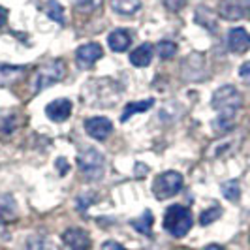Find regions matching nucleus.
<instances>
[{
    "label": "nucleus",
    "instance_id": "6ab92c4d",
    "mask_svg": "<svg viewBox=\"0 0 250 250\" xmlns=\"http://www.w3.org/2000/svg\"><path fill=\"white\" fill-rule=\"evenodd\" d=\"M152 222H154L152 213H150V211H143V214H141L139 218H134L130 224H132V228H134V229H138L139 233H143V235H150Z\"/></svg>",
    "mask_w": 250,
    "mask_h": 250
},
{
    "label": "nucleus",
    "instance_id": "393cba45",
    "mask_svg": "<svg viewBox=\"0 0 250 250\" xmlns=\"http://www.w3.org/2000/svg\"><path fill=\"white\" fill-rule=\"evenodd\" d=\"M220 214H222V209H220V207H211V209H207V211H203V213H201L200 224L201 226L213 224L214 220H218V218H220Z\"/></svg>",
    "mask_w": 250,
    "mask_h": 250
},
{
    "label": "nucleus",
    "instance_id": "5701e85b",
    "mask_svg": "<svg viewBox=\"0 0 250 250\" xmlns=\"http://www.w3.org/2000/svg\"><path fill=\"white\" fill-rule=\"evenodd\" d=\"M45 8H47V15H49L53 21H57V23L64 25V10L57 0H49Z\"/></svg>",
    "mask_w": 250,
    "mask_h": 250
},
{
    "label": "nucleus",
    "instance_id": "0eeeda50",
    "mask_svg": "<svg viewBox=\"0 0 250 250\" xmlns=\"http://www.w3.org/2000/svg\"><path fill=\"white\" fill-rule=\"evenodd\" d=\"M104 57V49H102L100 43H85L81 45L79 49L75 51V62L79 64L81 68H90L100 61Z\"/></svg>",
    "mask_w": 250,
    "mask_h": 250
},
{
    "label": "nucleus",
    "instance_id": "2eb2a0df",
    "mask_svg": "<svg viewBox=\"0 0 250 250\" xmlns=\"http://www.w3.org/2000/svg\"><path fill=\"white\" fill-rule=\"evenodd\" d=\"M17 213H19L17 201L13 200L12 194H2L0 196V218H2V222L17 218Z\"/></svg>",
    "mask_w": 250,
    "mask_h": 250
},
{
    "label": "nucleus",
    "instance_id": "7ed1b4c3",
    "mask_svg": "<svg viewBox=\"0 0 250 250\" xmlns=\"http://www.w3.org/2000/svg\"><path fill=\"white\" fill-rule=\"evenodd\" d=\"M77 166H79V171L83 173V177L87 181H96L105 171V158H104V154H102L100 150L90 147V149H87L85 152L79 154Z\"/></svg>",
    "mask_w": 250,
    "mask_h": 250
},
{
    "label": "nucleus",
    "instance_id": "2f4dec72",
    "mask_svg": "<svg viewBox=\"0 0 250 250\" xmlns=\"http://www.w3.org/2000/svg\"><path fill=\"white\" fill-rule=\"evenodd\" d=\"M2 229H4V224H2V218H0V233H2Z\"/></svg>",
    "mask_w": 250,
    "mask_h": 250
},
{
    "label": "nucleus",
    "instance_id": "dca6fc26",
    "mask_svg": "<svg viewBox=\"0 0 250 250\" xmlns=\"http://www.w3.org/2000/svg\"><path fill=\"white\" fill-rule=\"evenodd\" d=\"M111 10L119 15H134L141 8V0H109Z\"/></svg>",
    "mask_w": 250,
    "mask_h": 250
},
{
    "label": "nucleus",
    "instance_id": "7c9ffc66",
    "mask_svg": "<svg viewBox=\"0 0 250 250\" xmlns=\"http://www.w3.org/2000/svg\"><path fill=\"white\" fill-rule=\"evenodd\" d=\"M203 250H222V247L220 245H209V247H205Z\"/></svg>",
    "mask_w": 250,
    "mask_h": 250
},
{
    "label": "nucleus",
    "instance_id": "4be33fe9",
    "mask_svg": "<svg viewBox=\"0 0 250 250\" xmlns=\"http://www.w3.org/2000/svg\"><path fill=\"white\" fill-rule=\"evenodd\" d=\"M26 250H61V249H59L51 239L36 237V239H30V241H28Z\"/></svg>",
    "mask_w": 250,
    "mask_h": 250
},
{
    "label": "nucleus",
    "instance_id": "9b49d317",
    "mask_svg": "<svg viewBox=\"0 0 250 250\" xmlns=\"http://www.w3.org/2000/svg\"><path fill=\"white\" fill-rule=\"evenodd\" d=\"M228 47L233 51V53H247L250 49V34L245 28H231L229 34H228Z\"/></svg>",
    "mask_w": 250,
    "mask_h": 250
},
{
    "label": "nucleus",
    "instance_id": "cd10ccee",
    "mask_svg": "<svg viewBox=\"0 0 250 250\" xmlns=\"http://www.w3.org/2000/svg\"><path fill=\"white\" fill-rule=\"evenodd\" d=\"M102 250H126V249L123 247V245L115 243V241H107V243L102 245Z\"/></svg>",
    "mask_w": 250,
    "mask_h": 250
},
{
    "label": "nucleus",
    "instance_id": "aec40b11",
    "mask_svg": "<svg viewBox=\"0 0 250 250\" xmlns=\"http://www.w3.org/2000/svg\"><path fill=\"white\" fill-rule=\"evenodd\" d=\"M233 125H235V115H231V113H220L214 119L213 128L216 132H220V134H226V132H229L233 128Z\"/></svg>",
    "mask_w": 250,
    "mask_h": 250
},
{
    "label": "nucleus",
    "instance_id": "9d476101",
    "mask_svg": "<svg viewBox=\"0 0 250 250\" xmlns=\"http://www.w3.org/2000/svg\"><path fill=\"white\" fill-rule=\"evenodd\" d=\"M72 113V102L68 98H59L47 104L45 107V115L49 117L53 123H64Z\"/></svg>",
    "mask_w": 250,
    "mask_h": 250
},
{
    "label": "nucleus",
    "instance_id": "bb28decb",
    "mask_svg": "<svg viewBox=\"0 0 250 250\" xmlns=\"http://www.w3.org/2000/svg\"><path fill=\"white\" fill-rule=\"evenodd\" d=\"M185 6H187V0H164V8L171 13L181 12Z\"/></svg>",
    "mask_w": 250,
    "mask_h": 250
},
{
    "label": "nucleus",
    "instance_id": "20e7f679",
    "mask_svg": "<svg viewBox=\"0 0 250 250\" xmlns=\"http://www.w3.org/2000/svg\"><path fill=\"white\" fill-rule=\"evenodd\" d=\"M211 104H213V107L218 113H231V115H235V111L243 104V96H241V92L233 85H224V87L214 90Z\"/></svg>",
    "mask_w": 250,
    "mask_h": 250
},
{
    "label": "nucleus",
    "instance_id": "1a4fd4ad",
    "mask_svg": "<svg viewBox=\"0 0 250 250\" xmlns=\"http://www.w3.org/2000/svg\"><path fill=\"white\" fill-rule=\"evenodd\" d=\"M64 245L70 250H88L90 249V235L81 228H70L62 235Z\"/></svg>",
    "mask_w": 250,
    "mask_h": 250
},
{
    "label": "nucleus",
    "instance_id": "412c9836",
    "mask_svg": "<svg viewBox=\"0 0 250 250\" xmlns=\"http://www.w3.org/2000/svg\"><path fill=\"white\" fill-rule=\"evenodd\" d=\"M222 194H224L226 200L237 201L241 198V185H239V181H235V179L226 181L224 185H222Z\"/></svg>",
    "mask_w": 250,
    "mask_h": 250
},
{
    "label": "nucleus",
    "instance_id": "39448f33",
    "mask_svg": "<svg viewBox=\"0 0 250 250\" xmlns=\"http://www.w3.org/2000/svg\"><path fill=\"white\" fill-rule=\"evenodd\" d=\"M185 179L177 171H166L154 179L152 183V194L156 196V200H167L179 194V190L183 188Z\"/></svg>",
    "mask_w": 250,
    "mask_h": 250
},
{
    "label": "nucleus",
    "instance_id": "f3484780",
    "mask_svg": "<svg viewBox=\"0 0 250 250\" xmlns=\"http://www.w3.org/2000/svg\"><path fill=\"white\" fill-rule=\"evenodd\" d=\"M235 145H237V139L228 136V138L220 139V141H216L214 145H211L209 150H207V156H209V158H218V156H222L226 152H229Z\"/></svg>",
    "mask_w": 250,
    "mask_h": 250
},
{
    "label": "nucleus",
    "instance_id": "473e14b6",
    "mask_svg": "<svg viewBox=\"0 0 250 250\" xmlns=\"http://www.w3.org/2000/svg\"><path fill=\"white\" fill-rule=\"evenodd\" d=\"M249 128H250V126H249Z\"/></svg>",
    "mask_w": 250,
    "mask_h": 250
},
{
    "label": "nucleus",
    "instance_id": "c85d7f7f",
    "mask_svg": "<svg viewBox=\"0 0 250 250\" xmlns=\"http://www.w3.org/2000/svg\"><path fill=\"white\" fill-rule=\"evenodd\" d=\"M239 75H241V77H250V61L239 68Z\"/></svg>",
    "mask_w": 250,
    "mask_h": 250
},
{
    "label": "nucleus",
    "instance_id": "423d86ee",
    "mask_svg": "<svg viewBox=\"0 0 250 250\" xmlns=\"http://www.w3.org/2000/svg\"><path fill=\"white\" fill-rule=\"evenodd\" d=\"M218 13L228 21H239L250 13V0H222Z\"/></svg>",
    "mask_w": 250,
    "mask_h": 250
},
{
    "label": "nucleus",
    "instance_id": "a211bd4d",
    "mask_svg": "<svg viewBox=\"0 0 250 250\" xmlns=\"http://www.w3.org/2000/svg\"><path fill=\"white\" fill-rule=\"evenodd\" d=\"M154 105V98H149V100H141V102H130V104H126L125 111H123V117H121V121L126 123L132 115H136V113H143V111H149L150 107Z\"/></svg>",
    "mask_w": 250,
    "mask_h": 250
},
{
    "label": "nucleus",
    "instance_id": "b1692460",
    "mask_svg": "<svg viewBox=\"0 0 250 250\" xmlns=\"http://www.w3.org/2000/svg\"><path fill=\"white\" fill-rule=\"evenodd\" d=\"M156 51H158V57H160V59H164V61H167V59L175 57L177 45L173 43V42H169V40H164V42H160V43H158V47H156Z\"/></svg>",
    "mask_w": 250,
    "mask_h": 250
},
{
    "label": "nucleus",
    "instance_id": "f257e3e1",
    "mask_svg": "<svg viewBox=\"0 0 250 250\" xmlns=\"http://www.w3.org/2000/svg\"><path fill=\"white\" fill-rule=\"evenodd\" d=\"M192 213L183 205H171L164 214V229L173 237H185L192 228Z\"/></svg>",
    "mask_w": 250,
    "mask_h": 250
},
{
    "label": "nucleus",
    "instance_id": "f03ea898",
    "mask_svg": "<svg viewBox=\"0 0 250 250\" xmlns=\"http://www.w3.org/2000/svg\"><path fill=\"white\" fill-rule=\"evenodd\" d=\"M64 75H66V64L62 61H51V62L40 66L30 79L32 92H40L43 88H49L51 85H57L59 81H62Z\"/></svg>",
    "mask_w": 250,
    "mask_h": 250
},
{
    "label": "nucleus",
    "instance_id": "c756f323",
    "mask_svg": "<svg viewBox=\"0 0 250 250\" xmlns=\"http://www.w3.org/2000/svg\"><path fill=\"white\" fill-rule=\"evenodd\" d=\"M6 19H8V12H6V8L0 6V26L6 23Z\"/></svg>",
    "mask_w": 250,
    "mask_h": 250
},
{
    "label": "nucleus",
    "instance_id": "f8f14e48",
    "mask_svg": "<svg viewBox=\"0 0 250 250\" xmlns=\"http://www.w3.org/2000/svg\"><path fill=\"white\" fill-rule=\"evenodd\" d=\"M26 74V66H12V64H0V87H10L23 79Z\"/></svg>",
    "mask_w": 250,
    "mask_h": 250
},
{
    "label": "nucleus",
    "instance_id": "ddd939ff",
    "mask_svg": "<svg viewBox=\"0 0 250 250\" xmlns=\"http://www.w3.org/2000/svg\"><path fill=\"white\" fill-rule=\"evenodd\" d=\"M107 43H109L111 51H115V53H125L130 47V43H132V38H130V34L126 32L125 28H117L107 36Z\"/></svg>",
    "mask_w": 250,
    "mask_h": 250
},
{
    "label": "nucleus",
    "instance_id": "a878e982",
    "mask_svg": "<svg viewBox=\"0 0 250 250\" xmlns=\"http://www.w3.org/2000/svg\"><path fill=\"white\" fill-rule=\"evenodd\" d=\"M72 2H74L75 10H77V12H83V13L94 12V10L102 4V0H72Z\"/></svg>",
    "mask_w": 250,
    "mask_h": 250
},
{
    "label": "nucleus",
    "instance_id": "4468645a",
    "mask_svg": "<svg viewBox=\"0 0 250 250\" xmlns=\"http://www.w3.org/2000/svg\"><path fill=\"white\" fill-rule=\"evenodd\" d=\"M152 45L150 43H141L139 47L132 51V55H130V62L134 64V66H138V68H145V66H149L150 61H152Z\"/></svg>",
    "mask_w": 250,
    "mask_h": 250
},
{
    "label": "nucleus",
    "instance_id": "6e6552de",
    "mask_svg": "<svg viewBox=\"0 0 250 250\" xmlns=\"http://www.w3.org/2000/svg\"><path fill=\"white\" fill-rule=\"evenodd\" d=\"M85 132L92 139H105L113 132V123L107 117H92L85 121Z\"/></svg>",
    "mask_w": 250,
    "mask_h": 250
}]
</instances>
